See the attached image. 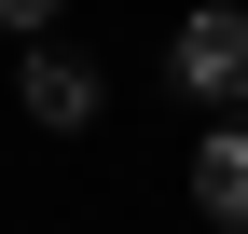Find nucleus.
Segmentation results:
<instances>
[{
	"mask_svg": "<svg viewBox=\"0 0 248 234\" xmlns=\"http://www.w3.org/2000/svg\"><path fill=\"white\" fill-rule=\"evenodd\" d=\"M193 207L221 234H248V110H221V124L193 138Z\"/></svg>",
	"mask_w": 248,
	"mask_h": 234,
	"instance_id": "obj_3",
	"label": "nucleus"
},
{
	"mask_svg": "<svg viewBox=\"0 0 248 234\" xmlns=\"http://www.w3.org/2000/svg\"><path fill=\"white\" fill-rule=\"evenodd\" d=\"M14 97H28V124H42V138H83V124H97V97H110V83L97 69H83V55H28V83H14Z\"/></svg>",
	"mask_w": 248,
	"mask_h": 234,
	"instance_id": "obj_2",
	"label": "nucleus"
},
{
	"mask_svg": "<svg viewBox=\"0 0 248 234\" xmlns=\"http://www.w3.org/2000/svg\"><path fill=\"white\" fill-rule=\"evenodd\" d=\"M166 83H179V97H248V14H234V0L179 14V42H166Z\"/></svg>",
	"mask_w": 248,
	"mask_h": 234,
	"instance_id": "obj_1",
	"label": "nucleus"
},
{
	"mask_svg": "<svg viewBox=\"0 0 248 234\" xmlns=\"http://www.w3.org/2000/svg\"><path fill=\"white\" fill-rule=\"evenodd\" d=\"M0 28H14V42L42 55V28H55V0H0Z\"/></svg>",
	"mask_w": 248,
	"mask_h": 234,
	"instance_id": "obj_4",
	"label": "nucleus"
}]
</instances>
